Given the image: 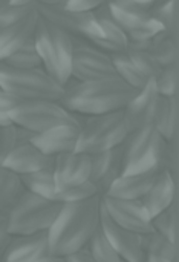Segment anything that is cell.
<instances>
[{
    "label": "cell",
    "instance_id": "obj_19",
    "mask_svg": "<svg viewBox=\"0 0 179 262\" xmlns=\"http://www.w3.org/2000/svg\"><path fill=\"white\" fill-rule=\"evenodd\" d=\"M80 127L81 124H61L35 134L31 143L49 157L74 152L77 147Z\"/></svg>",
    "mask_w": 179,
    "mask_h": 262
},
{
    "label": "cell",
    "instance_id": "obj_34",
    "mask_svg": "<svg viewBox=\"0 0 179 262\" xmlns=\"http://www.w3.org/2000/svg\"><path fill=\"white\" fill-rule=\"evenodd\" d=\"M178 63L167 68H161L158 75L153 78L160 95L163 97L178 95Z\"/></svg>",
    "mask_w": 179,
    "mask_h": 262
},
{
    "label": "cell",
    "instance_id": "obj_47",
    "mask_svg": "<svg viewBox=\"0 0 179 262\" xmlns=\"http://www.w3.org/2000/svg\"><path fill=\"white\" fill-rule=\"evenodd\" d=\"M3 160H5V158H3V157H2V155H0V167H2V166H3Z\"/></svg>",
    "mask_w": 179,
    "mask_h": 262
},
{
    "label": "cell",
    "instance_id": "obj_30",
    "mask_svg": "<svg viewBox=\"0 0 179 262\" xmlns=\"http://www.w3.org/2000/svg\"><path fill=\"white\" fill-rule=\"evenodd\" d=\"M178 198L172 203L170 207L158 213L152 218V227L153 232L163 235L170 243L178 246Z\"/></svg>",
    "mask_w": 179,
    "mask_h": 262
},
{
    "label": "cell",
    "instance_id": "obj_18",
    "mask_svg": "<svg viewBox=\"0 0 179 262\" xmlns=\"http://www.w3.org/2000/svg\"><path fill=\"white\" fill-rule=\"evenodd\" d=\"M176 198H178V180H175L169 170L160 169L149 190L141 198V203L146 212L149 213V216L153 218L163 210H166L167 207H170Z\"/></svg>",
    "mask_w": 179,
    "mask_h": 262
},
{
    "label": "cell",
    "instance_id": "obj_14",
    "mask_svg": "<svg viewBox=\"0 0 179 262\" xmlns=\"http://www.w3.org/2000/svg\"><path fill=\"white\" fill-rule=\"evenodd\" d=\"M52 170H54V181L57 190L83 184L89 181L91 155L77 150L60 154L54 157Z\"/></svg>",
    "mask_w": 179,
    "mask_h": 262
},
{
    "label": "cell",
    "instance_id": "obj_3",
    "mask_svg": "<svg viewBox=\"0 0 179 262\" xmlns=\"http://www.w3.org/2000/svg\"><path fill=\"white\" fill-rule=\"evenodd\" d=\"M34 43L41 60V68L60 84L66 86L71 80L74 37L40 17L34 34Z\"/></svg>",
    "mask_w": 179,
    "mask_h": 262
},
{
    "label": "cell",
    "instance_id": "obj_26",
    "mask_svg": "<svg viewBox=\"0 0 179 262\" xmlns=\"http://www.w3.org/2000/svg\"><path fill=\"white\" fill-rule=\"evenodd\" d=\"M149 51L161 68L178 63V40H175L164 31L152 38Z\"/></svg>",
    "mask_w": 179,
    "mask_h": 262
},
{
    "label": "cell",
    "instance_id": "obj_10",
    "mask_svg": "<svg viewBox=\"0 0 179 262\" xmlns=\"http://www.w3.org/2000/svg\"><path fill=\"white\" fill-rule=\"evenodd\" d=\"M40 17L49 20L55 26L61 28L72 37L84 38L89 41L103 37V29L98 23L95 12H81L69 9L68 6H44L35 5Z\"/></svg>",
    "mask_w": 179,
    "mask_h": 262
},
{
    "label": "cell",
    "instance_id": "obj_29",
    "mask_svg": "<svg viewBox=\"0 0 179 262\" xmlns=\"http://www.w3.org/2000/svg\"><path fill=\"white\" fill-rule=\"evenodd\" d=\"M170 37L178 40V0H158L149 12Z\"/></svg>",
    "mask_w": 179,
    "mask_h": 262
},
{
    "label": "cell",
    "instance_id": "obj_21",
    "mask_svg": "<svg viewBox=\"0 0 179 262\" xmlns=\"http://www.w3.org/2000/svg\"><path fill=\"white\" fill-rule=\"evenodd\" d=\"M94 12H95L97 18H98V23H100V26L103 29V37L98 38V40H94L91 43L95 45L97 48L109 52V54L126 51L127 45H129V38H127L126 32L123 31V28L109 14L107 3L103 5L101 8H98Z\"/></svg>",
    "mask_w": 179,
    "mask_h": 262
},
{
    "label": "cell",
    "instance_id": "obj_43",
    "mask_svg": "<svg viewBox=\"0 0 179 262\" xmlns=\"http://www.w3.org/2000/svg\"><path fill=\"white\" fill-rule=\"evenodd\" d=\"M68 0H35V5H44V6H63Z\"/></svg>",
    "mask_w": 179,
    "mask_h": 262
},
{
    "label": "cell",
    "instance_id": "obj_42",
    "mask_svg": "<svg viewBox=\"0 0 179 262\" xmlns=\"http://www.w3.org/2000/svg\"><path fill=\"white\" fill-rule=\"evenodd\" d=\"M34 132L28 130V129H23V127H18L15 126V146H21V144H28L32 141L34 138Z\"/></svg>",
    "mask_w": 179,
    "mask_h": 262
},
{
    "label": "cell",
    "instance_id": "obj_28",
    "mask_svg": "<svg viewBox=\"0 0 179 262\" xmlns=\"http://www.w3.org/2000/svg\"><path fill=\"white\" fill-rule=\"evenodd\" d=\"M141 241H143V250L146 256L178 261V246L170 243L163 235L156 232H150V233L141 235Z\"/></svg>",
    "mask_w": 179,
    "mask_h": 262
},
{
    "label": "cell",
    "instance_id": "obj_24",
    "mask_svg": "<svg viewBox=\"0 0 179 262\" xmlns=\"http://www.w3.org/2000/svg\"><path fill=\"white\" fill-rule=\"evenodd\" d=\"M20 178H21V184H23L25 190L55 201L57 187H55V181H54L52 164L41 169V170L26 173V175H20Z\"/></svg>",
    "mask_w": 179,
    "mask_h": 262
},
{
    "label": "cell",
    "instance_id": "obj_25",
    "mask_svg": "<svg viewBox=\"0 0 179 262\" xmlns=\"http://www.w3.org/2000/svg\"><path fill=\"white\" fill-rule=\"evenodd\" d=\"M25 192L20 175L6 167H0V213H6Z\"/></svg>",
    "mask_w": 179,
    "mask_h": 262
},
{
    "label": "cell",
    "instance_id": "obj_40",
    "mask_svg": "<svg viewBox=\"0 0 179 262\" xmlns=\"http://www.w3.org/2000/svg\"><path fill=\"white\" fill-rule=\"evenodd\" d=\"M12 235L9 233V223H8V215L0 213V258L5 253Z\"/></svg>",
    "mask_w": 179,
    "mask_h": 262
},
{
    "label": "cell",
    "instance_id": "obj_2",
    "mask_svg": "<svg viewBox=\"0 0 179 262\" xmlns=\"http://www.w3.org/2000/svg\"><path fill=\"white\" fill-rule=\"evenodd\" d=\"M137 91L117 75L92 81L69 80L60 103L75 115H101L124 109Z\"/></svg>",
    "mask_w": 179,
    "mask_h": 262
},
{
    "label": "cell",
    "instance_id": "obj_15",
    "mask_svg": "<svg viewBox=\"0 0 179 262\" xmlns=\"http://www.w3.org/2000/svg\"><path fill=\"white\" fill-rule=\"evenodd\" d=\"M123 173V149L121 146L91 155L89 181L95 186L100 196L106 195L114 181Z\"/></svg>",
    "mask_w": 179,
    "mask_h": 262
},
{
    "label": "cell",
    "instance_id": "obj_23",
    "mask_svg": "<svg viewBox=\"0 0 179 262\" xmlns=\"http://www.w3.org/2000/svg\"><path fill=\"white\" fill-rule=\"evenodd\" d=\"M178 95L173 97L161 95L152 126L160 132V135L166 141H170L175 137H178Z\"/></svg>",
    "mask_w": 179,
    "mask_h": 262
},
{
    "label": "cell",
    "instance_id": "obj_6",
    "mask_svg": "<svg viewBox=\"0 0 179 262\" xmlns=\"http://www.w3.org/2000/svg\"><path fill=\"white\" fill-rule=\"evenodd\" d=\"M61 203L25 190L8 212L11 235H34L48 232L54 224Z\"/></svg>",
    "mask_w": 179,
    "mask_h": 262
},
{
    "label": "cell",
    "instance_id": "obj_27",
    "mask_svg": "<svg viewBox=\"0 0 179 262\" xmlns=\"http://www.w3.org/2000/svg\"><path fill=\"white\" fill-rule=\"evenodd\" d=\"M110 58H112V64L115 69V75L120 77L124 83L132 86L133 89H141L150 80L140 72V69L133 64V61L126 54V51L114 52L110 54Z\"/></svg>",
    "mask_w": 179,
    "mask_h": 262
},
{
    "label": "cell",
    "instance_id": "obj_11",
    "mask_svg": "<svg viewBox=\"0 0 179 262\" xmlns=\"http://www.w3.org/2000/svg\"><path fill=\"white\" fill-rule=\"evenodd\" d=\"M101 209L115 224L133 233L146 235L153 232L152 218L146 212L141 200H120L103 195Z\"/></svg>",
    "mask_w": 179,
    "mask_h": 262
},
{
    "label": "cell",
    "instance_id": "obj_5",
    "mask_svg": "<svg viewBox=\"0 0 179 262\" xmlns=\"http://www.w3.org/2000/svg\"><path fill=\"white\" fill-rule=\"evenodd\" d=\"M167 141L153 126L133 130L127 135L123 149V173H143L163 169Z\"/></svg>",
    "mask_w": 179,
    "mask_h": 262
},
{
    "label": "cell",
    "instance_id": "obj_48",
    "mask_svg": "<svg viewBox=\"0 0 179 262\" xmlns=\"http://www.w3.org/2000/svg\"><path fill=\"white\" fill-rule=\"evenodd\" d=\"M121 262H126V261H121Z\"/></svg>",
    "mask_w": 179,
    "mask_h": 262
},
{
    "label": "cell",
    "instance_id": "obj_31",
    "mask_svg": "<svg viewBox=\"0 0 179 262\" xmlns=\"http://www.w3.org/2000/svg\"><path fill=\"white\" fill-rule=\"evenodd\" d=\"M0 63L8 66V68H12V69H37V68H41V60H40V55L37 52L34 37L26 45H23L20 49H17L15 52L8 55L5 60H2Z\"/></svg>",
    "mask_w": 179,
    "mask_h": 262
},
{
    "label": "cell",
    "instance_id": "obj_17",
    "mask_svg": "<svg viewBox=\"0 0 179 262\" xmlns=\"http://www.w3.org/2000/svg\"><path fill=\"white\" fill-rule=\"evenodd\" d=\"M46 255H49L48 232L12 235L0 262H35Z\"/></svg>",
    "mask_w": 179,
    "mask_h": 262
},
{
    "label": "cell",
    "instance_id": "obj_44",
    "mask_svg": "<svg viewBox=\"0 0 179 262\" xmlns=\"http://www.w3.org/2000/svg\"><path fill=\"white\" fill-rule=\"evenodd\" d=\"M35 262H68V261H66V258H64V256H58V255H52V253H49V255H46V256L40 258L38 261H35Z\"/></svg>",
    "mask_w": 179,
    "mask_h": 262
},
{
    "label": "cell",
    "instance_id": "obj_46",
    "mask_svg": "<svg viewBox=\"0 0 179 262\" xmlns=\"http://www.w3.org/2000/svg\"><path fill=\"white\" fill-rule=\"evenodd\" d=\"M144 262H178V261H169V259H160V258H150V256H146Z\"/></svg>",
    "mask_w": 179,
    "mask_h": 262
},
{
    "label": "cell",
    "instance_id": "obj_45",
    "mask_svg": "<svg viewBox=\"0 0 179 262\" xmlns=\"http://www.w3.org/2000/svg\"><path fill=\"white\" fill-rule=\"evenodd\" d=\"M9 3L14 6H31L35 3V0H9Z\"/></svg>",
    "mask_w": 179,
    "mask_h": 262
},
{
    "label": "cell",
    "instance_id": "obj_4",
    "mask_svg": "<svg viewBox=\"0 0 179 262\" xmlns=\"http://www.w3.org/2000/svg\"><path fill=\"white\" fill-rule=\"evenodd\" d=\"M0 89L21 101L51 100L60 101L64 86L52 78L43 68L12 69L0 63Z\"/></svg>",
    "mask_w": 179,
    "mask_h": 262
},
{
    "label": "cell",
    "instance_id": "obj_9",
    "mask_svg": "<svg viewBox=\"0 0 179 262\" xmlns=\"http://www.w3.org/2000/svg\"><path fill=\"white\" fill-rule=\"evenodd\" d=\"M115 69L110 54L97 48L89 40L74 37V51L71 61V80L92 81L114 77Z\"/></svg>",
    "mask_w": 179,
    "mask_h": 262
},
{
    "label": "cell",
    "instance_id": "obj_41",
    "mask_svg": "<svg viewBox=\"0 0 179 262\" xmlns=\"http://www.w3.org/2000/svg\"><path fill=\"white\" fill-rule=\"evenodd\" d=\"M64 258H66L68 262H97L94 259V256L91 255V252L87 250L86 246L75 250V252H72V253H69V255H66Z\"/></svg>",
    "mask_w": 179,
    "mask_h": 262
},
{
    "label": "cell",
    "instance_id": "obj_16",
    "mask_svg": "<svg viewBox=\"0 0 179 262\" xmlns=\"http://www.w3.org/2000/svg\"><path fill=\"white\" fill-rule=\"evenodd\" d=\"M40 14L34 5L21 18L0 29V61L26 45L35 34Z\"/></svg>",
    "mask_w": 179,
    "mask_h": 262
},
{
    "label": "cell",
    "instance_id": "obj_1",
    "mask_svg": "<svg viewBox=\"0 0 179 262\" xmlns=\"http://www.w3.org/2000/svg\"><path fill=\"white\" fill-rule=\"evenodd\" d=\"M101 196L64 203L48 230L49 253L66 256L87 244L100 227Z\"/></svg>",
    "mask_w": 179,
    "mask_h": 262
},
{
    "label": "cell",
    "instance_id": "obj_33",
    "mask_svg": "<svg viewBox=\"0 0 179 262\" xmlns=\"http://www.w3.org/2000/svg\"><path fill=\"white\" fill-rule=\"evenodd\" d=\"M86 247L97 262H121V258L110 246V243L106 238V235L103 233L101 227L97 229V232L87 241Z\"/></svg>",
    "mask_w": 179,
    "mask_h": 262
},
{
    "label": "cell",
    "instance_id": "obj_38",
    "mask_svg": "<svg viewBox=\"0 0 179 262\" xmlns=\"http://www.w3.org/2000/svg\"><path fill=\"white\" fill-rule=\"evenodd\" d=\"M15 147V124L0 126V155L5 158Z\"/></svg>",
    "mask_w": 179,
    "mask_h": 262
},
{
    "label": "cell",
    "instance_id": "obj_8",
    "mask_svg": "<svg viewBox=\"0 0 179 262\" xmlns=\"http://www.w3.org/2000/svg\"><path fill=\"white\" fill-rule=\"evenodd\" d=\"M9 118L12 124L34 134H40L61 124H81L75 114L68 111L60 101L51 100L20 101L9 112Z\"/></svg>",
    "mask_w": 179,
    "mask_h": 262
},
{
    "label": "cell",
    "instance_id": "obj_36",
    "mask_svg": "<svg viewBox=\"0 0 179 262\" xmlns=\"http://www.w3.org/2000/svg\"><path fill=\"white\" fill-rule=\"evenodd\" d=\"M34 5H31V6H14L9 3V0H0V29L17 21L18 18H21L31 8H34Z\"/></svg>",
    "mask_w": 179,
    "mask_h": 262
},
{
    "label": "cell",
    "instance_id": "obj_39",
    "mask_svg": "<svg viewBox=\"0 0 179 262\" xmlns=\"http://www.w3.org/2000/svg\"><path fill=\"white\" fill-rule=\"evenodd\" d=\"M109 0H68L64 6L74 11H81V12H94L103 5H106Z\"/></svg>",
    "mask_w": 179,
    "mask_h": 262
},
{
    "label": "cell",
    "instance_id": "obj_13",
    "mask_svg": "<svg viewBox=\"0 0 179 262\" xmlns=\"http://www.w3.org/2000/svg\"><path fill=\"white\" fill-rule=\"evenodd\" d=\"M100 227L106 238L109 239L114 250L118 253L121 261L126 262H144L146 253L143 250L141 235L133 233L118 224H115L106 212L101 209L100 213Z\"/></svg>",
    "mask_w": 179,
    "mask_h": 262
},
{
    "label": "cell",
    "instance_id": "obj_37",
    "mask_svg": "<svg viewBox=\"0 0 179 262\" xmlns=\"http://www.w3.org/2000/svg\"><path fill=\"white\" fill-rule=\"evenodd\" d=\"M21 100H18L17 97L8 94L6 91L0 89V126H8L12 124L11 118H9V112L20 103Z\"/></svg>",
    "mask_w": 179,
    "mask_h": 262
},
{
    "label": "cell",
    "instance_id": "obj_22",
    "mask_svg": "<svg viewBox=\"0 0 179 262\" xmlns=\"http://www.w3.org/2000/svg\"><path fill=\"white\" fill-rule=\"evenodd\" d=\"M158 170L120 175L114 181V184L110 186L106 195L112 198H120V200H141L149 190L150 184L153 183Z\"/></svg>",
    "mask_w": 179,
    "mask_h": 262
},
{
    "label": "cell",
    "instance_id": "obj_32",
    "mask_svg": "<svg viewBox=\"0 0 179 262\" xmlns=\"http://www.w3.org/2000/svg\"><path fill=\"white\" fill-rule=\"evenodd\" d=\"M126 54L133 61V64L140 69V72L147 78H155L161 71V66L156 63L153 55L149 51V46H133L127 45Z\"/></svg>",
    "mask_w": 179,
    "mask_h": 262
},
{
    "label": "cell",
    "instance_id": "obj_20",
    "mask_svg": "<svg viewBox=\"0 0 179 262\" xmlns=\"http://www.w3.org/2000/svg\"><path fill=\"white\" fill-rule=\"evenodd\" d=\"M52 161H54V157L43 154L32 143H28V144L15 146L5 157L3 167L12 170L17 175H26V173H32V172H37L51 166Z\"/></svg>",
    "mask_w": 179,
    "mask_h": 262
},
{
    "label": "cell",
    "instance_id": "obj_12",
    "mask_svg": "<svg viewBox=\"0 0 179 262\" xmlns=\"http://www.w3.org/2000/svg\"><path fill=\"white\" fill-rule=\"evenodd\" d=\"M160 98L161 95L156 89L153 78H150L141 89L137 91L133 98L123 109V117L129 129V134L153 124Z\"/></svg>",
    "mask_w": 179,
    "mask_h": 262
},
{
    "label": "cell",
    "instance_id": "obj_35",
    "mask_svg": "<svg viewBox=\"0 0 179 262\" xmlns=\"http://www.w3.org/2000/svg\"><path fill=\"white\" fill-rule=\"evenodd\" d=\"M98 195L95 186L91 181H86L83 184L78 186H72V187H66L61 190H57L55 193V201L64 204V203H77V201H83L87 198H92Z\"/></svg>",
    "mask_w": 179,
    "mask_h": 262
},
{
    "label": "cell",
    "instance_id": "obj_7",
    "mask_svg": "<svg viewBox=\"0 0 179 262\" xmlns=\"http://www.w3.org/2000/svg\"><path fill=\"white\" fill-rule=\"evenodd\" d=\"M127 135L129 129L123 117V109L101 115H91L81 123L75 150L87 155L104 152L121 146Z\"/></svg>",
    "mask_w": 179,
    "mask_h": 262
}]
</instances>
